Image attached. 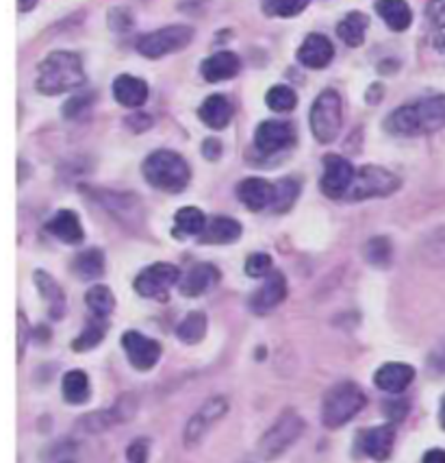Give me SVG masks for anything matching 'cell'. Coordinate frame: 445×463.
<instances>
[{
    "instance_id": "1",
    "label": "cell",
    "mask_w": 445,
    "mask_h": 463,
    "mask_svg": "<svg viewBox=\"0 0 445 463\" xmlns=\"http://www.w3.org/2000/svg\"><path fill=\"white\" fill-rule=\"evenodd\" d=\"M385 127L394 136L404 137L441 131L445 128V96H431L391 111Z\"/></svg>"
},
{
    "instance_id": "2",
    "label": "cell",
    "mask_w": 445,
    "mask_h": 463,
    "mask_svg": "<svg viewBox=\"0 0 445 463\" xmlns=\"http://www.w3.org/2000/svg\"><path fill=\"white\" fill-rule=\"evenodd\" d=\"M85 80L88 77L77 52L55 51L40 63L35 88L44 96H59L83 88Z\"/></svg>"
},
{
    "instance_id": "3",
    "label": "cell",
    "mask_w": 445,
    "mask_h": 463,
    "mask_svg": "<svg viewBox=\"0 0 445 463\" xmlns=\"http://www.w3.org/2000/svg\"><path fill=\"white\" fill-rule=\"evenodd\" d=\"M142 170L150 185L168 194H181L191 179L187 161L172 150H157V153L148 155Z\"/></svg>"
},
{
    "instance_id": "4",
    "label": "cell",
    "mask_w": 445,
    "mask_h": 463,
    "mask_svg": "<svg viewBox=\"0 0 445 463\" xmlns=\"http://www.w3.org/2000/svg\"><path fill=\"white\" fill-rule=\"evenodd\" d=\"M367 405L366 392L352 381H343L326 392L324 402H321V422L326 429H341Z\"/></svg>"
},
{
    "instance_id": "5",
    "label": "cell",
    "mask_w": 445,
    "mask_h": 463,
    "mask_svg": "<svg viewBox=\"0 0 445 463\" xmlns=\"http://www.w3.org/2000/svg\"><path fill=\"white\" fill-rule=\"evenodd\" d=\"M304 433V420L293 409L283 411V416L265 430L259 439V455L263 461H274L283 452L292 449Z\"/></svg>"
},
{
    "instance_id": "6",
    "label": "cell",
    "mask_w": 445,
    "mask_h": 463,
    "mask_svg": "<svg viewBox=\"0 0 445 463\" xmlns=\"http://www.w3.org/2000/svg\"><path fill=\"white\" fill-rule=\"evenodd\" d=\"M341 96L335 90H324L311 107V131L320 144L335 142L341 131Z\"/></svg>"
},
{
    "instance_id": "7",
    "label": "cell",
    "mask_w": 445,
    "mask_h": 463,
    "mask_svg": "<svg viewBox=\"0 0 445 463\" xmlns=\"http://www.w3.org/2000/svg\"><path fill=\"white\" fill-rule=\"evenodd\" d=\"M196 31L187 24H172L163 29L153 31V33L142 35L137 40V52L148 59H161L172 52L183 51L191 44Z\"/></svg>"
},
{
    "instance_id": "8",
    "label": "cell",
    "mask_w": 445,
    "mask_h": 463,
    "mask_svg": "<svg viewBox=\"0 0 445 463\" xmlns=\"http://www.w3.org/2000/svg\"><path fill=\"white\" fill-rule=\"evenodd\" d=\"M402 181L394 172L387 168H380V165H363L361 170H357L354 175L352 187L348 192V201H367V198H383L391 196L395 190H400Z\"/></svg>"
},
{
    "instance_id": "9",
    "label": "cell",
    "mask_w": 445,
    "mask_h": 463,
    "mask_svg": "<svg viewBox=\"0 0 445 463\" xmlns=\"http://www.w3.org/2000/svg\"><path fill=\"white\" fill-rule=\"evenodd\" d=\"M181 281V270L172 263H153V266L144 268L142 272L137 274L135 292L144 298H159L163 300L165 296L176 283Z\"/></svg>"
},
{
    "instance_id": "10",
    "label": "cell",
    "mask_w": 445,
    "mask_h": 463,
    "mask_svg": "<svg viewBox=\"0 0 445 463\" xmlns=\"http://www.w3.org/2000/svg\"><path fill=\"white\" fill-rule=\"evenodd\" d=\"M354 175H357V170L352 168L350 161L339 157V155H326L324 175H321V181H320V187L321 192H324V196L332 198V201L346 198L352 187Z\"/></svg>"
},
{
    "instance_id": "11",
    "label": "cell",
    "mask_w": 445,
    "mask_h": 463,
    "mask_svg": "<svg viewBox=\"0 0 445 463\" xmlns=\"http://www.w3.org/2000/svg\"><path fill=\"white\" fill-rule=\"evenodd\" d=\"M228 413V398L224 396H213L205 401V405H202L194 416L190 418V422H187L185 427V444L190 446H196L198 441L207 435V430L213 427V424H218L219 420Z\"/></svg>"
},
{
    "instance_id": "12",
    "label": "cell",
    "mask_w": 445,
    "mask_h": 463,
    "mask_svg": "<svg viewBox=\"0 0 445 463\" xmlns=\"http://www.w3.org/2000/svg\"><path fill=\"white\" fill-rule=\"evenodd\" d=\"M293 144H296V128H293L292 122L265 120L255 131V146L263 155L281 153V150L293 146Z\"/></svg>"
},
{
    "instance_id": "13",
    "label": "cell",
    "mask_w": 445,
    "mask_h": 463,
    "mask_svg": "<svg viewBox=\"0 0 445 463\" xmlns=\"http://www.w3.org/2000/svg\"><path fill=\"white\" fill-rule=\"evenodd\" d=\"M122 346H125L126 357L133 368L142 370V373L154 368L161 359V344L137 331H126L122 335Z\"/></svg>"
},
{
    "instance_id": "14",
    "label": "cell",
    "mask_w": 445,
    "mask_h": 463,
    "mask_svg": "<svg viewBox=\"0 0 445 463\" xmlns=\"http://www.w3.org/2000/svg\"><path fill=\"white\" fill-rule=\"evenodd\" d=\"M135 411H137L135 396L126 394V396H122L114 407L107 409V411H94V413H89V416H85L83 420H80V427H83L85 430H89V433H100V430L111 429L114 424L128 422V420L135 416Z\"/></svg>"
},
{
    "instance_id": "15",
    "label": "cell",
    "mask_w": 445,
    "mask_h": 463,
    "mask_svg": "<svg viewBox=\"0 0 445 463\" xmlns=\"http://www.w3.org/2000/svg\"><path fill=\"white\" fill-rule=\"evenodd\" d=\"M285 298H287L285 274L272 270L265 277V281H263L261 288L250 296V309L255 311L256 316H265L270 314V311H274Z\"/></svg>"
},
{
    "instance_id": "16",
    "label": "cell",
    "mask_w": 445,
    "mask_h": 463,
    "mask_svg": "<svg viewBox=\"0 0 445 463\" xmlns=\"http://www.w3.org/2000/svg\"><path fill=\"white\" fill-rule=\"evenodd\" d=\"M395 427L394 424H383V427H372L358 435V449L366 457L374 461H387L394 452Z\"/></svg>"
},
{
    "instance_id": "17",
    "label": "cell",
    "mask_w": 445,
    "mask_h": 463,
    "mask_svg": "<svg viewBox=\"0 0 445 463\" xmlns=\"http://www.w3.org/2000/svg\"><path fill=\"white\" fill-rule=\"evenodd\" d=\"M415 379V370L411 368L409 364H398L391 362L380 365L374 374V385L378 387L380 392H387V394H402Z\"/></svg>"
},
{
    "instance_id": "18",
    "label": "cell",
    "mask_w": 445,
    "mask_h": 463,
    "mask_svg": "<svg viewBox=\"0 0 445 463\" xmlns=\"http://www.w3.org/2000/svg\"><path fill=\"white\" fill-rule=\"evenodd\" d=\"M335 57V48H332V42L326 35L311 33L307 40L302 42V46L298 48V61L302 63L304 68L311 70H321L326 68Z\"/></svg>"
},
{
    "instance_id": "19",
    "label": "cell",
    "mask_w": 445,
    "mask_h": 463,
    "mask_svg": "<svg viewBox=\"0 0 445 463\" xmlns=\"http://www.w3.org/2000/svg\"><path fill=\"white\" fill-rule=\"evenodd\" d=\"M98 201L111 215H116L120 222H137L142 218V203L133 194H117V192H96Z\"/></svg>"
},
{
    "instance_id": "20",
    "label": "cell",
    "mask_w": 445,
    "mask_h": 463,
    "mask_svg": "<svg viewBox=\"0 0 445 463\" xmlns=\"http://www.w3.org/2000/svg\"><path fill=\"white\" fill-rule=\"evenodd\" d=\"M237 198L250 212H263L274 201V183L265 179H246L237 185Z\"/></svg>"
},
{
    "instance_id": "21",
    "label": "cell",
    "mask_w": 445,
    "mask_h": 463,
    "mask_svg": "<svg viewBox=\"0 0 445 463\" xmlns=\"http://www.w3.org/2000/svg\"><path fill=\"white\" fill-rule=\"evenodd\" d=\"M219 281V270L211 263H198L190 272L181 279V294L187 298H198V296L207 294Z\"/></svg>"
},
{
    "instance_id": "22",
    "label": "cell",
    "mask_w": 445,
    "mask_h": 463,
    "mask_svg": "<svg viewBox=\"0 0 445 463\" xmlns=\"http://www.w3.org/2000/svg\"><path fill=\"white\" fill-rule=\"evenodd\" d=\"M241 70V59L230 51H219L216 55L207 57L200 66L202 79L209 83H219V80H228L237 77Z\"/></svg>"
},
{
    "instance_id": "23",
    "label": "cell",
    "mask_w": 445,
    "mask_h": 463,
    "mask_svg": "<svg viewBox=\"0 0 445 463\" xmlns=\"http://www.w3.org/2000/svg\"><path fill=\"white\" fill-rule=\"evenodd\" d=\"M198 116H200V120L205 122L209 128L222 131V128H227L230 125V120H233L235 109L227 96L213 94V96H209V99H205V102H202L200 109H198Z\"/></svg>"
},
{
    "instance_id": "24",
    "label": "cell",
    "mask_w": 445,
    "mask_h": 463,
    "mask_svg": "<svg viewBox=\"0 0 445 463\" xmlns=\"http://www.w3.org/2000/svg\"><path fill=\"white\" fill-rule=\"evenodd\" d=\"M241 231L244 229H241L237 220L227 218V215H216V218L209 220L205 231L200 233V244H233L241 238Z\"/></svg>"
},
{
    "instance_id": "25",
    "label": "cell",
    "mask_w": 445,
    "mask_h": 463,
    "mask_svg": "<svg viewBox=\"0 0 445 463\" xmlns=\"http://www.w3.org/2000/svg\"><path fill=\"white\" fill-rule=\"evenodd\" d=\"M33 279L37 289H40V296L44 298V303L48 307V316H51L52 320H61L63 314H66V294H63L61 285L44 270H37L33 274Z\"/></svg>"
},
{
    "instance_id": "26",
    "label": "cell",
    "mask_w": 445,
    "mask_h": 463,
    "mask_svg": "<svg viewBox=\"0 0 445 463\" xmlns=\"http://www.w3.org/2000/svg\"><path fill=\"white\" fill-rule=\"evenodd\" d=\"M114 99L122 107L128 109H137L148 100V85L146 80L131 77V74H122L114 80Z\"/></svg>"
},
{
    "instance_id": "27",
    "label": "cell",
    "mask_w": 445,
    "mask_h": 463,
    "mask_svg": "<svg viewBox=\"0 0 445 463\" xmlns=\"http://www.w3.org/2000/svg\"><path fill=\"white\" fill-rule=\"evenodd\" d=\"M46 231L51 235H55L57 240H61L63 244H80L85 238L83 224H80L79 215L70 209H61L55 213V218L46 224Z\"/></svg>"
},
{
    "instance_id": "28",
    "label": "cell",
    "mask_w": 445,
    "mask_h": 463,
    "mask_svg": "<svg viewBox=\"0 0 445 463\" xmlns=\"http://www.w3.org/2000/svg\"><path fill=\"white\" fill-rule=\"evenodd\" d=\"M376 14L391 31H406L413 23V12L406 0H376Z\"/></svg>"
},
{
    "instance_id": "29",
    "label": "cell",
    "mask_w": 445,
    "mask_h": 463,
    "mask_svg": "<svg viewBox=\"0 0 445 463\" xmlns=\"http://www.w3.org/2000/svg\"><path fill=\"white\" fill-rule=\"evenodd\" d=\"M61 392L66 402L70 405H83L92 396V385H89V376L83 370H70L63 374Z\"/></svg>"
},
{
    "instance_id": "30",
    "label": "cell",
    "mask_w": 445,
    "mask_h": 463,
    "mask_svg": "<svg viewBox=\"0 0 445 463\" xmlns=\"http://www.w3.org/2000/svg\"><path fill=\"white\" fill-rule=\"evenodd\" d=\"M207 215L200 212L198 207H183L176 212V218H174V231H172V235L179 240L183 238H191V235H198L200 238V233L205 231L207 226Z\"/></svg>"
},
{
    "instance_id": "31",
    "label": "cell",
    "mask_w": 445,
    "mask_h": 463,
    "mask_svg": "<svg viewBox=\"0 0 445 463\" xmlns=\"http://www.w3.org/2000/svg\"><path fill=\"white\" fill-rule=\"evenodd\" d=\"M367 26H369V18L366 14L352 12V14H348L339 24H337V35L341 37L343 44L357 48L366 42Z\"/></svg>"
},
{
    "instance_id": "32",
    "label": "cell",
    "mask_w": 445,
    "mask_h": 463,
    "mask_svg": "<svg viewBox=\"0 0 445 463\" xmlns=\"http://www.w3.org/2000/svg\"><path fill=\"white\" fill-rule=\"evenodd\" d=\"M74 272L85 281H94L105 274V255L98 249H88L74 260Z\"/></svg>"
},
{
    "instance_id": "33",
    "label": "cell",
    "mask_w": 445,
    "mask_h": 463,
    "mask_svg": "<svg viewBox=\"0 0 445 463\" xmlns=\"http://www.w3.org/2000/svg\"><path fill=\"white\" fill-rule=\"evenodd\" d=\"M107 331H109V325H107V317H92V320L88 322V326L80 331V335L74 339L72 342V348L77 353H88L92 351V348L98 346L100 342H103Z\"/></svg>"
},
{
    "instance_id": "34",
    "label": "cell",
    "mask_w": 445,
    "mask_h": 463,
    "mask_svg": "<svg viewBox=\"0 0 445 463\" xmlns=\"http://www.w3.org/2000/svg\"><path fill=\"white\" fill-rule=\"evenodd\" d=\"M85 305L89 307L94 317H109L111 311L116 309V296L107 285H94L85 294Z\"/></svg>"
},
{
    "instance_id": "35",
    "label": "cell",
    "mask_w": 445,
    "mask_h": 463,
    "mask_svg": "<svg viewBox=\"0 0 445 463\" xmlns=\"http://www.w3.org/2000/svg\"><path fill=\"white\" fill-rule=\"evenodd\" d=\"M176 335L185 344L202 342V337L207 335V316L202 311H191L176 328Z\"/></svg>"
},
{
    "instance_id": "36",
    "label": "cell",
    "mask_w": 445,
    "mask_h": 463,
    "mask_svg": "<svg viewBox=\"0 0 445 463\" xmlns=\"http://www.w3.org/2000/svg\"><path fill=\"white\" fill-rule=\"evenodd\" d=\"M300 185L293 179H281L274 183V201H272V209L276 213H285L293 207V203L298 201Z\"/></svg>"
},
{
    "instance_id": "37",
    "label": "cell",
    "mask_w": 445,
    "mask_h": 463,
    "mask_svg": "<svg viewBox=\"0 0 445 463\" xmlns=\"http://www.w3.org/2000/svg\"><path fill=\"white\" fill-rule=\"evenodd\" d=\"M366 260L367 263H372L374 268H387L391 263V257H394V246H391L389 238H372L366 244Z\"/></svg>"
},
{
    "instance_id": "38",
    "label": "cell",
    "mask_w": 445,
    "mask_h": 463,
    "mask_svg": "<svg viewBox=\"0 0 445 463\" xmlns=\"http://www.w3.org/2000/svg\"><path fill=\"white\" fill-rule=\"evenodd\" d=\"M311 0H263V12L270 18H293L309 7Z\"/></svg>"
},
{
    "instance_id": "39",
    "label": "cell",
    "mask_w": 445,
    "mask_h": 463,
    "mask_svg": "<svg viewBox=\"0 0 445 463\" xmlns=\"http://www.w3.org/2000/svg\"><path fill=\"white\" fill-rule=\"evenodd\" d=\"M265 102L272 111L287 113V111L296 109L298 96H296V91H293L292 88H287V85H274V88L265 94Z\"/></svg>"
},
{
    "instance_id": "40",
    "label": "cell",
    "mask_w": 445,
    "mask_h": 463,
    "mask_svg": "<svg viewBox=\"0 0 445 463\" xmlns=\"http://www.w3.org/2000/svg\"><path fill=\"white\" fill-rule=\"evenodd\" d=\"M272 272V257L267 252H252L246 261V274L252 279H265Z\"/></svg>"
},
{
    "instance_id": "41",
    "label": "cell",
    "mask_w": 445,
    "mask_h": 463,
    "mask_svg": "<svg viewBox=\"0 0 445 463\" xmlns=\"http://www.w3.org/2000/svg\"><path fill=\"white\" fill-rule=\"evenodd\" d=\"M92 102H94V94L74 96V99H70L66 105H63V118H68V120H79L80 116H85V113L89 111Z\"/></svg>"
},
{
    "instance_id": "42",
    "label": "cell",
    "mask_w": 445,
    "mask_h": 463,
    "mask_svg": "<svg viewBox=\"0 0 445 463\" xmlns=\"http://www.w3.org/2000/svg\"><path fill=\"white\" fill-rule=\"evenodd\" d=\"M148 455H150V441L146 438L131 441V446L126 449L128 463H146Z\"/></svg>"
},
{
    "instance_id": "43",
    "label": "cell",
    "mask_w": 445,
    "mask_h": 463,
    "mask_svg": "<svg viewBox=\"0 0 445 463\" xmlns=\"http://www.w3.org/2000/svg\"><path fill=\"white\" fill-rule=\"evenodd\" d=\"M426 18L437 29H445V0H428Z\"/></svg>"
},
{
    "instance_id": "44",
    "label": "cell",
    "mask_w": 445,
    "mask_h": 463,
    "mask_svg": "<svg viewBox=\"0 0 445 463\" xmlns=\"http://www.w3.org/2000/svg\"><path fill=\"white\" fill-rule=\"evenodd\" d=\"M109 24H111V29H114V31H122V33L131 29V26H133V18H131V14H128V9H125V7H116L114 12L109 14Z\"/></svg>"
},
{
    "instance_id": "45",
    "label": "cell",
    "mask_w": 445,
    "mask_h": 463,
    "mask_svg": "<svg viewBox=\"0 0 445 463\" xmlns=\"http://www.w3.org/2000/svg\"><path fill=\"white\" fill-rule=\"evenodd\" d=\"M202 155H205L207 159L218 161L219 157H222V142H219V139H216V137L205 139V144H202Z\"/></svg>"
},
{
    "instance_id": "46",
    "label": "cell",
    "mask_w": 445,
    "mask_h": 463,
    "mask_svg": "<svg viewBox=\"0 0 445 463\" xmlns=\"http://www.w3.org/2000/svg\"><path fill=\"white\" fill-rule=\"evenodd\" d=\"M26 335H29V322L23 311L18 314V357H23L24 348H26Z\"/></svg>"
},
{
    "instance_id": "47",
    "label": "cell",
    "mask_w": 445,
    "mask_h": 463,
    "mask_svg": "<svg viewBox=\"0 0 445 463\" xmlns=\"http://www.w3.org/2000/svg\"><path fill=\"white\" fill-rule=\"evenodd\" d=\"M126 125L131 127L133 131H146V128L153 125V120H150V116H146V113H137V116L126 118Z\"/></svg>"
},
{
    "instance_id": "48",
    "label": "cell",
    "mask_w": 445,
    "mask_h": 463,
    "mask_svg": "<svg viewBox=\"0 0 445 463\" xmlns=\"http://www.w3.org/2000/svg\"><path fill=\"white\" fill-rule=\"evenodd\" d=\"M406 409H409L406 402H394V405H387V416L394 420V422H398V420L406 416Z\"/></svg>"
},
{
    "instance_id": "49",
    "label": "cell",
    "mask_w": 445,
    "mask_h": 463,
    "mask_svg": "<svg viewBox=\"0 0 445 463\" xmlns=\"http://www.w3.org/2000/svg\"><path fill=\"white\" fill-rule=\"evenodd\" d=\"M422 463H445V450L443 449H432L423 455Z\"/></svg>"
},
{
    "instance_id": "50",
    "label": "cell",
    "mask_w": 445,
    "mask_h": 463,
    "mask_svg": "<svg viewBox=\"0 0 445 463\" xmlns=\"http://www.w3.org/2000/svg\"><path fill=\"white\" fill-rule=\"evenodd\" d=\"M383 96H385V90L380 88V85H372V90H369V94L366 96V99H367V102H372V105H376Z\"/></svg>"
},
{
    "instance_id": "51",
    "label": "cell",
    "mask_w": 445,
    "mask_h": 463,
    "mask_svg": "<svg viewBox=\"0 0 445 463\" xmlns=\"http://www.w3.org/2000/svg\"><path fill=\"white\" fill-rule=\"evenodd\" d=\"M439 422H441V429L445 430V396L441 401V411H439Z\"/></svg>"
}]
</instances>
